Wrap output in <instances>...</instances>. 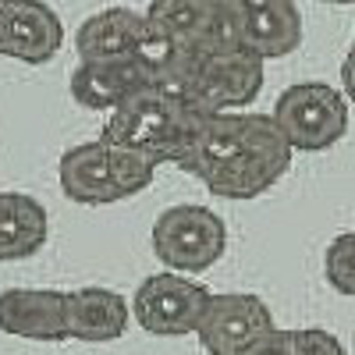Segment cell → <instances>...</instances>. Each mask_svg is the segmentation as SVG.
Listing matches in <instances>:
<instances>
[{
	"label": "cell",
	"instance_id": "obj_1",
	"mask_svg": "<svg viewBox=\"0 0 355 355\" xmlns=\"http://www.w3.org/2000/svg\"><path fill=\"white\" fill-rule=\"evenodd\" d=\"M291 142L277 128L274 114L256 110H217L202 121L182 171L220 199L245 202L270 192L291 167Z\"/></svg>",
	"mask_w": 355,
	"mask_h": 355
},
{
	"label": "cell",
	"instance_id": "obj_2",
	"mask_svg": "<svg viewBox=\"0 0 355 355\" xmlns=\"http://www.w3.org/2000/svg\"><path fill=\"white\" fill-rule=\"evenodd\" d=\"M206 117H210V110L196 107L192 100L150 85L110 110L100 139L117 142V146H132V150L157 157L160 164L182 167L192 153Z\"/></svg>",
	"mask_w": 355,
	"mask_h": 355
},
{
	"label": "cell",
	"instance_id": "obj_3",
	"mask_svg": "<svg viewBox=\"0 0 355 355\" xmlns=\"http://www.w3.org/2000/svg\"><path fill=\"white\" fill-rule=\"evenodd\" d=\"M348 96L327 82H295L274 103V121L295 153H323L348 132Z\"/></svg>",
	"mask_w": 355,
	"mask_h": 355
},
{
	"label": "cell",
	"instance_id": "obj_4",
	"mask_svg": "<svg viewBox=\"0 0 355 355\" xmlns=\"http://www.w3.org/2000/svg\"><path fill=\"white\" fill-rule=\"evenodd\" d=\"M153 252L174 274H202L227 249V224L199 202L167 206L153 220Z\"/></svg>",
	"mask_w": 355,
	"mask_h": 355
},
{
	"label": "cell",
	"instance_id": "obj_5",
	"mask_svg": "<svg viewBox=\"0 0 355 355\" xmlns=\"http://www.w3.org/2000/svg\"><path fill=\"white\" fill-rule=\"evenodd\" d=\"M266 61L252 50H227V53H192L178 96L192 100L202 110H242L263 89Z\"/></svg>",
	"mask_w": 355,
	"mask_h": 355
},
{
	"label": "cell",
	"instance_id": "obj_6",
	"mask_svg": "<svg viewBox=\"0 0 355 355\" xmlns=\"http://www.w3.org/2000/svg\"><path fill=\"white\" fill-rule=\"evenodd\" d=\"M210 295V288H202L189 274H150L132 295V316L153 338H185L199 331Z\"/></svg>",
	"mask_w": 355,
	"mask_h": 355
},
{
	"label": "cell",
	"instance_id": "obj_7",
	"mask_svg": "<svg viewBox=\"0 0 355 355\" xmlns=\"http://www.w3.org/2000/svg\"><path fill=\"white\" fill-rule=\"evenodd\" d=\"M146 18L192 53L242 50V33L227 0H153Z\"/></svg>",
	"mask_w": 355,
	"mask_h": 355
},
{
	"label": "cell",
	"instance_id": "obj_8",
	"mask_svg": "<svg viewBox=\"0 0 355 355\" xmlns=\"http://www.w3.org/2000/svg\"><path fill=\"white\" fill-rule=\"evenodd\" d=\"M274 313L252 291H217L210 295L202 320H199V345L206 355H242L256 338L274 331Z\"/></svg>",
	"mask_w": 355,
	"mask_h": 355
},
{
	"label": "cell",
	"instance_id": "obj_9",
	"mask_svg": "<svg viewBox=\"0 0 355 355\" xmlns=\"http://www.w3.org/2000/svg\"><path fill=\"white\" fill-rule=\"evenodd\" d=\"M242 46L263 61H277L302 46V15L295 0H227Z\"/></svg>",
	"mask_w": 355,
	"mask_h": 355
},
{
	"label": "cell",
	"instance_id": "obj_10",
	"mask_svg": "<svg viewBox=\"0 0 355 355\" xmlns=\"http://www.w3.org/2000/svg\"><path fill=\"white\" fill-rule=\"evenodd\" d=\"M0 331L25 341H71L68 291L57 288H8L0 291Z\"/></svg>",
	"mask_w": 355,
	"mask_h": 355
},
{
	"label": "cell",
	"instance_id": "obj_11",
	"mask_svg": "<svg viewBox=\"0 0 355 355\" xmlns=\"http://www.w3.org/2000/svg\"><path fill=\"white\" fill-rule=\"evenodd\" d=\"M150 85H153L150 75H146V68L132 53L78 61V68L71 71V82H68L71 100L85 110H114Z\"/></svg>",
	"mask_w": 355,
	"mask_h": 355
},
{
	"label": "cell",
	"instance_id": "obj_12",
	"mask_svg": "<svg viewBox=\"0 0 355 355\" xmlns=\"http://www.w3.org/2000/svg\"><path fill=\"white\" fill-rule=\"evenodd\" d=\"M57 182H61V192L71 202H82V206H107V202L125 199L121 189H117L114 150L107 139L71 146L61 157V164H57Z\"/></svg>",
	"mask_w": 355,
	"mask_h": 355
},
{
	"label": "cell",
	"instance_id": "obj_13",
	"mask_svg": "<svg viewBox=\"0 0 355 355\" xmlns=\"http://www.w3.org/2000/svg\"><path fill=\"white\" fill-rule=\"evenodd\" d=\"M64 46V21L46 0H11L4 57L21 64H46Z\"/></svg>",
	"mask_w": 355,
	"mask_h": 355
},
{
	"label": "cell",
	"instance_id": "obj_14",
	"mask_svg": "<svg viewBox=\"0 0 355 355\" xmlns=\"http://www.w3.org/2000/svg\"><path fill=\"white\" fill-rule=\"evenodd\" d=\"M128 316H132V302L114 288L89 284L68 291V331L75 341L85 345L117 341L128 331Z\"/></svg>",
	"mask_w": 355,
	"mask_h": 355
},
{
	"label": "cell",
	"instance_id": "obj_15",
	"mask_svg": "<svg viewBox=\"0 0 355 355\" xmlns=\"http://www.w3.org/2000/svg\"><path fill=\"white\" fill-rule=\"evenodd\" d=\"M50 220L43 202L25 192H0V263H18L46 245Z\"/></svg>",
	"mask_w": 355,
	"mask_h": 355
},
{
	"label": "cell",
	"instance_id": "obj_16",
	"mask_svg": "<svg viewBox=\"0 0 355 355\" xmlns=\"http://www.w3.org/2000/svg\"><path fill=\"white\" fill-rule=\"evenodd\" d=\"M146 11H132V8H107L89 15L78 33H75V53L78 61H93V57H121L132 53L135 43L146 33Z\"/></svg>",
	"mask_w": 355,
	"mask_h": 355
},
{
	"label": "cell",
	"instance_id": "obj_17",
	"mask_svg": "<svg viewBox=\"0 0 355 355\" xmlns=\"http://www.w3.org/2000/svg\"><path fill=\"white\" fill-rule=\"evenodd\" d=\"M323 274H327V284L345 295V299H355V231H345L327 245L323 252Z\"/></svg>",
	"mask_w": 355,
	"mask_h": 355
},
{
	"label": "cell",
	"instance_id": "obj_18",
	"mask_svg": "<svg viewBox=\"0 0 355 355\" xmlns=\"http://www.w3.org/2000/svg\"><path fill=\"white\" fill-rule=\"evenodd\" d=\"M242 355H302V331H266L263 338H256Z\"/></svg>",
	"mask_w": 355,
	"mask_h": 355
},
{
	"label": "cell",
	"instance_id": "obj_19",
	"mask_svg": "<svg viewBox=\"0 0 355 355\" xmlns=\"http://www.w3.org/2000/svg\"><path fill=\"white\" fill-rule=\"evenodd\" d=\"M302 355H348L341 338H334L323 327H306L302 331Z\"/></svg>",
	"mask_w": 355,
	"mask_h": 355
},
{
	"label": "cell",
	"instance_id": "obj_20",
	"mask_svg": "<svg viewBox=\"0 0 355 355\" xmlns=\"http://www.w3.org/2000/svg\"><path fill=\"white\" fill-rule=\"evenodd\" d=\"M341 89H345V96L355 103V50H348L345 61H341Z\"/></svg>",
	"mask_w": 355,
	"mask_h": 355
},
{
	"label": "cell",
	"instance_id": "obj_21",
	"mask_svg": "<svg viewBox=\"0 0 355 355\" xmlns=\"http://www.w3.org/2000/svg\"><path fill=\"white\" fill-rule=\"evenodd\" d=\"M8 25H11V0H0V57L8 46Z\"/></svg>",
	"mask_w": 355,
	"mask_h": 355
},
{
	"label": "cell",
	"instance_id": "obj_22",
	"mask_svg": "<svg viewBox=\"0 0 355 355\" xmlns=\"http://www.w3.org/2000/svg\"><path fill=\"white\" fill-rule=\"evenodd\" d=\"M323 4H355V0H323Z\"/></svg>",
	"mask_w": 355,
	"mask_h": 355
},
{
	"label": "cell",
	"instance_id": "obj_23",
	"mask_svg": "<svg viewBox=\"0 0 355 355\" xmlns=\"http://www.w3.org/2000/svg\"><path fill=\"white\" fill-rule=\"evenodd\" d=\"M352 50H355V40H352Z\"/></svg>",
	"mask_w": 355,
	"mask_h": 355
}]
</instances>
